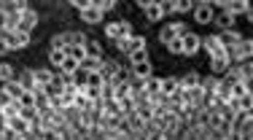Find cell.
<instances>
[{
  "label": "cell",
  "instance_id": "6da1fadb",
  "mask_svg": "<svg viewBox=\"0 0 253 140\" xmlns=\"http://www.w3.org/2000/svg\"><path fill=\"white\" fill-rule=\"evenodd\" d=\"M38 24V14H35L33 8H27L25 14H22V19H19V33H33V27Z\"/></svg>",
  "mask_w": 253,
  "mask_h": 140
},
{
  "label": "cell",
  "instance_id": "7a4b0ae2",
  "mask_svg": "<svg viewBox=\"0 0 253 140\" xmlns=\"http://www.w3.org/2000/svg\"><path fill=\"white\" fill-rule=\"evenodd\" d=\"M16 81H19V87L25 89V92H35V87H38V81H35V70H22Z\"/></svg>",
  "mask_w": 253,
  "mask_h": 140
},
{
  "label": "cell",
  "instance_id": "3957f363",
  "mask_svg": "<svg viewBox=\"0 0 253 140\" xmlns=\"http://www.w3.org/2000/svg\"><path fill=\"white\" fill-rule=\"evenodd\" d=\"M0 89H3V92L8 94L11 100H19L22 92H25V89L19 87V81H16V78H11V81H3V84H0Z\"/></svg>",
  "mask_w": 253,
  "mask_h": 140
},
{
  "label": "cell",
  "instance_id": "277c9868",
  "mask_svg": "<svg viewBox=\"0 0 253 140\" xmlns=\"http://www.w3.org/2000/svg\"><path fill=\"white\" fill-rule=\"evenodd\" d=\"M140 8L146 11V16H148L151 22L162 19V14H165V11H162V3H140Z\"/></svg>",
  "mask_w": 253,
  "mask_h": 140
},
{
  "label": "cell",
  "instance_id": "5b68a950",
  "mask_svg": "<svg viewBox=\"0 0 253 140\" xmlns=\"http://www.w3.org/2000/svg\"><path fill=\"white\" fill-rule=\"evenodd\" d=\"M81 16H84V22H89V24H97L102 19V14L97 11V5H94V3H89V8H84Z\"/></svg>",
  "mask_w": 253,
  "mask_h": 140
},
{
  "label": "cell",
  "instance_id": "8992f818",
  "mask_svg": "<svg viewBox=\"0 0 253 140\" xmlns=\"http://www.w3.org/2000/svg\"><path fill=\"white\" fill-rule=\"evenodd\" d=\"M197 48H200V38L186 33V35H183V54H194Z\"/></svg>",
  "mask_w": 253,
  "mask_h": 140
},
{
  "label": "cell",
  "instance_id": "52a82bcc",
  "mask_svg": "<svg viewBox=\"0 0 253 140\" xmlns=\"http://www.w3.org/2000/svg\"><path fill=\"white\" fill-rule=\"evenodd\" d=\"M35 81H38V87H51L54 76H51L49 70H35Z\"/></svg>",
  "mask_w": 253,
  "mask_h": 140
},
{
  "label": "cell",
  "instance_id": "ba28073f",
  "mask_svg": "<svg viewBox=\"0 0 253 140\" xmlns=\"http://www.w3.org/2000/svg\"><path fill=\"white\" fill-rule=\"evenodd\" d=\"M194 16H197V22L208 24L210 19H213V14H210V5H205V3H202V5H197V14H194Z\"/></svg>",
  "mask_w": 253,
  "mask_h": 140
},
{
  "label": "cell",
  "instance_id": "9c48e42d",
  "mask_svg": "<svg viewBox=\"0 0 253 140\" xmlns=\"http://www.w3.org/2000/svg\"><path fill=\"white\" fill-rule=\"evenodd\" d=\"M51 65H57V68H62V62L68 59V48H62V51H51Z\"/></svg>",
  "mask_w": 253,
  "mask_h": 140
},
{
  "label": "cell",
  "instance_id": "30bf717a",
  "mask_svg": "<svg viewBox=\"0 0 253 140\" xmlns=\"http://www.w3.org/2000/svg\"><path fill=\"white\" fill-rule=\"evenodd\" d=\"M11 78H14V68H11V65H5V62H0V84L11 81Z\"/></svg>",
  "mask_w": 253,
  "mask_h": 140
},
{
  "label": "cell",
  "instance_id": "8fae6325",
  "mask_svg": "<svg viewBox=\"0 0 253 140\" xmlns=\"http://www.w3.org/2000/svg\"><path fill=\"white\" fill-rule=\"evenodd\" d=\"M19 102H22V105H35V94L33 92H22V97H19Z\"/></svg>",
  "mask_w": 253,
  "mask_h": 140
},
{
  "label": "cell",
  "instance_id": "7c38bea8",
  "mask_svg": "<svg viewBox=\"0 0 253 140\" xmlns=\"http://www.w3.org/2000/svg\"><path fill=\"white\" fill-rule=\"evenodd\" d=\"M218 24H221V27H229V24H232V14H221L218 16Z\"/></svg>",
  "mask_w": 253,
  "mask_h": 140
},
{
  "label": "cell",
  "instance_id": "4fadbf2b",
  "mask_svg": "<svg viewBox=\"0 0 253 140\" xmlns=\"http://www.w3.org/2000/svg\"><path fill=\"white\" fill-rule=\"evenodd\" d=\"M8 102H11V97H8V94H5V92H3V89H0V111H3V108H5V105H8Z\"/></svg>",
  "mask_w": 253,
  "mask_h": 140
},
{
  "label": "cell",
  "instance_id": "5bb4252c",
  "mask_svg": "<svg viewBox=\"0 0 253 140\" xmlns=\"http://www.w3.org/2000/svg\"><path fill=\"white\" fill-rule=\"evenodd\" d=\"M5 24H8V16H5L3 11H0V30H5Z\"/></svg>",
  "mask_w": 253,
  "mask_h": 140
},
{
  "label": "cell",
  "instance_id": "9a60e30c",
  "mask_svg": "<svg viewBox=\"0 0 253 140\" xmlns=\"http://www.w3.org/2000/svg\"><path fill=\"white\" fill-rule=\"evenodd\" d=\"M5 51H8V46H5V44H3V41H0V57H3V54H5Z\"/></svg>",
  "mask_w": 253,
  "mask_h": 140
}]
</instances>
